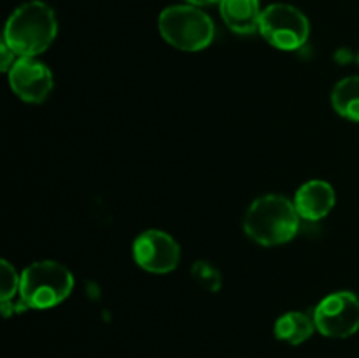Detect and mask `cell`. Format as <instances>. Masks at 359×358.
I'll use <instances>...</instances> for the list:
<instances>
[{
	"mask_svg": "<svg viewBox=\"0 0 359 358\" xmlns=\"http://www.w3.org/2000/svg\"><path fill=\"white\" fill-rule=\"evenodd\" d=\"M300 228V214L294 202L283 195H263L249 206L244 230L262 246L290 242Z\"/></svg>",
	"mask_w": 359,
	"mask_h": 358,
	"instance_id": "2",
	"label": "cell"
},
{
	"mask_svg": "<svg viewBox=\"0 0 359 358\" xmlns=\"http://www.w3.org/2000/svg\"><path fill=\"white\" fill-rule=\"evenodd\" d=\"M58 34V21L48 4L32 0L18 7L6 23L4 42L18 56H32L44 53Z\"/></svg>",
	"mask_w": 359,
	"mask_h": 358,
	"instance_id": "1",
	"label": "cell"
},
{
	"mask_svg": "<svg viewBox=\"0 0 359 358\" xmlns=\"http://www.w3.org/2000/svg\"><path fill=\"white\" fill-rule=\"evenodd\" d=\"M191 6H207V4H214V2H221V0H186Z\"/></svg>",
	"mask_w": 359,
	"mask_h": 358,
	"instance_id": "16",
	"label": "cell"
},
{
	"mask_svg": "<svg viewBox=\"0 0 359 358\" xmlns=\"http://www.w3.org/2000/svg\"><path fill=\"white\" fill-rule=\"evenodd\" d=\"M191 276L196 283L202 284V286L205 288L207 291H210V293L219 291L221 284H223L219 270H217L210 262H205V260H200V262L193 263Z\"/></svg>",
	"mask_w": 359,
	"mask_h": 358,
	"instance_id": "13",
	"label": "cell"
},
{
	"mask_svg": "<svg viewBox=\"0 0 359 358\" xmlns=\"http://www.w3.org/2000/svg\"><path fill=\"white\" fill-rule=\"evenodd\" d=\"M316 329L332 339H346L359 330V298L353 291H335L314 309Z\"/></svg>",
	"mask_w": 359,
	"mask_h": 358,
	"instance_id": "6",
	"label": "cell"
},
{
	"mask_svg": "<svg viewBox=\"0 0 359 358\" xmlns=\"http://www.w3.org/2000/svg\"><path fill=\"white\" fill-rule=\"evenodd\" d=\"M132 251L137 265L153 274L172 272L181 260L177 241L161 230H146L137 235Z\"/></svg>",
	"mask_w": 359,
	"mask_h": 358,
	"instance_id": "7",
	"label": "cell"
},
{
	"mask_svg": "<svg viewBox=\"0 0 359 358\" xmlns=\"http://www.w3.org/2000/svg\"><path fill=\"white\" fill-rule=\"evenodd\" d=\"M221 16L228 28L237 34H252L259 30L262 13L258 0H221Z\"/></svg>",
	"mask_w": 359,
	"mask_h": 358,
	"instance_id": "10",
	"label": "cell"
},
{
	"mask_svg": "<svg viewBox=\"0 0 359 358\" xmlns=\"http://www.w3.org/2000/svg\"><path fill=\"white\" fill-rule=\"evenodd\" d=\"M160 34L181 51H202L214 39V21L196 6H172L160 14Z\"/></svg>",
	"mask_w": 359,
	"mask_h": 358,
	"instance_id": "4",
	"label": "cell"
},
{
	"mask_svg": "<svg viewBox=\"0 0 359 358\" xmlns=\"http://www.w3.org/2000/svg\"><path fill=\"white\" fill-rule=\"evenodd\" d=\"M0 56H2V70L9 72L11 67L14 65V51L6 42H2V46H0Z\"/></svg>",
	"mask_w": 359,
	"mask_h": 358,
	"instance_id": "15",
	"label": "cell"
},
{
	"mask_svg": "<svg viewBox=\"0 0 359 358\" xmlns=\"http://www.w3.org/2000/svg\"><path fill=\"white\" fill-rule=\"evenodd\" d=\"M358 63H359V53H358Z\"/></svg>",
	"mask_w": 359,
	"mask_h": 358,
	"instance_id": "17",
	"label": "cell"
},
{
	"mask_svg": "<svg viewBox=\"0 0 359 358\" xmlns=\"http://www.w3.org/2000/svg\"><path fill=\"white\" fill-rule=\"evenodd\" d=\"M259 34L273 48L294 51L307 42L311 23L297 7L290 4H272L262 13Z\"/></svg>",
	"mask_w": 359,
	"mask_h": 358,
	"instance_id": "5",
	"label": "cell"
},
{
	"mask_svg": "<svg viewBox=\"0 0 359 358\" xmlns=\"http://www.w3.org/2000/svg\"><path fill=\"white\" fill-rule=\"evenodd\" d=\"M7 74H9V84L14 95L30 104L44 102L55 84L48 65L32 56H20Z\"/></svg>",
	"mask_w": 359,
	"mask_h": 358,
	"instance_id": "8",
	"label": "cell"
},
{
	"mask_svg": "<svg viewBox=\"0 0 359 358\" xmlns=\"http://www.w3.org/2000/svg\"><path fill=\"white\" fill-rule=\"evenodd\" d=\"M74 290V276L53 260L34 262L21 272L16 312L25 309H51L62 304Z\"/></svg>",
	"mask_w": 359,
	"mask_h": 358,
	"instance_id": "3",
	"label": "cell"
},
{
	"mask_svg": "<svg viewBox=\"0 0 359 358\" xmlns=\"http://www.w3.org/2000/svg\"><path fill=\"white\" fill-rule=\"evenodd\" d=\"M21 274L16 272L7 260L0 262V302L13 300L14 295L20 293Z\"/></svg>",
	"mask_w": 359,
	"mask_h": 358,
	"instance_id": "14",
	"label": "cell"
},
{
	"mask_svg": "<svg viewBox=\"0 0 359 358\" xmlns=\"http://www.w3.org/2000/svg\"><path fill=\"white\" fill-rule=\"evenodd\" d=\"M332 105L342 118L359 123V76L346 77L335 84Z\"/></svg>",
	"mask_w": 359,
	"mask_h": 358,
	"instance_id": "12",
	"label": "cell"
},
{
	"mask_svg": "<svg viewBox=\"0 0 359 358\" xmlns=\"http://www.w3.org/2000/svg\"><path fill=\"white\" fill-rule=\"evenodd\" d=\"M314 330H318L314 318L300 311L286 312L277 319L276 326H273V333L277 339L293 344V346L305 343L309 337H312Z\"/></svg>",
	"mask_w": 359,
	"mask_h": 358,
	"instance_id": "11",
	"label": "cell"
},
{
	"mask_svg": "<svg viewBox=\"0 0 359 358\" xmlns=\"http://www.w3.org/2000/svg\"><path fill=\"white\" fill-rule=\"evenodd\" d=\"M337 195L335 190L330 183L323 179H314L298 188L294 195V207H297L300 218L309 221H318L328 216L335 207Z\"/></svg>",
	"mask_w": 359,
	"mask_h": 358,
	"instance_id": "9",
	"label": "cell"
}]
</instances>
